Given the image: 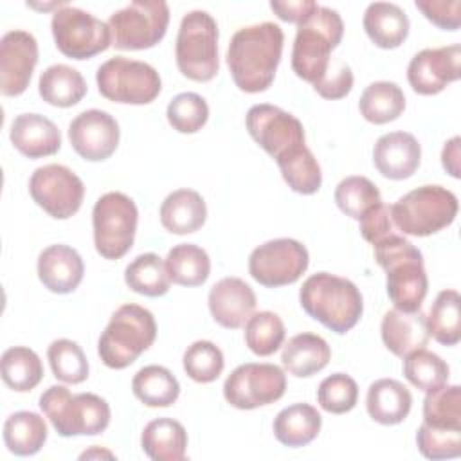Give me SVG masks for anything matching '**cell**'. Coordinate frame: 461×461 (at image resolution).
<instances>
[{
	"label": "cell",
	"instance_id": "2e32d148",
	"mask_svg": "<svg viewBox=\"0 0 461 461\" xmlns=\"http://www.w3.org/2000/svg\"><path fill=\"white\" fill-rule=\"evenodd\" d=\"M250 137L276 162L306 146L301 121L274 104H254L245 117Z\"/></svg>",
	"mask_w": 461,
	"mask_h": 461
},
{
	"label": "cell",
	"instance_id": "7c38bea8",
	"mask_svg": "<svg viewBox=\"0 0 461 461\" xmlns=\"http://www.w3.org/2000/svg\"><path fill=\"white\" fill-rule=\"evenodd\" d=\"M50 29L58 50L72 59H88L112 45L108 23L79 7L63 5L56 9Z\"/></svg>",
	"mask_w": 461,
	"mask_h": 461
},
{
	"label": "cell",
	"instance_id": "f35d334b",
	"mask_svg": "<svg viewBox=\"0 0 461 461\" xmlns=\"http://www.w3.org/2000/svg\"><path fill=\"white\" fill-rule=\"evenodd\" d=\"M423 423L439 430H461V387L441 385L423 400Z\"/></svg>",
	"mask_w": 461,
	"mask_h": 461
},
{
	"label": "cell",
	"instance_id": "cb8c5ba5",
	"mask_svg": "<svg viewBox=\"0 0 461 461\" xmlns=\"http://www.w3.org/2000/svg\"><path fill=\"white\" fill-rule=\"evenodd\" d=\"M380 333L385 348L400 358L425 348L430 339L427 319L421 310L400 312L394 308L385 312L382 317Z\"/></svg>",
	"mask_w": 461,
	"mask_h": 461
},
{
	"label": "cell",
	"instance_id": "4fadbf2b",
	"mask_svg": "<svg viewBox=\"0 0 461 461\" xmlns=\"http://www.w3.org/2000/svg\"><path fill=\"white\" fill-rule=\"evenodd\" d=\"M286 389V375L276 364L249 362L238 366L223 384L225 400L241 411L277 402Z\"/></svg>",
	"mask_w": 461,
	"mask_h": 461
},
{
	"label": "cell",
	"instance_id": "e575fe53",
	"mask_svg": "<svg viewBox=\"0 0 461 461\" xmlns=\"http://www.w3.org/2000/svg\"><path fill=\"white\" fill-rule=\"evenodd\" d=\"M164 263L169 279L182 286H200L207 281L211 272V259L207 252L194 243L175 245L167 252Z\"/></svg>",
	"mask_w": 461,
	"mask_h": 461
},
{
	"label": "cell",
	"instance_id": "ac0fdd59",
	"mask_svg": "<svg viewBox=\"0 0 461 461\" xmlns=\"http://www.w3.org/2000/svg\"><path fill=\"white\" fill-rule=\"evenodd\" d=\"M38 63L36 38L22 29L9 31L0 40V92L7 97L23 94Z\"/></svg>",
	"mask_w": 461,
	"mask_h": 461
},
{
	"label": "cell",
	"instance_id": "ee69618b",
	"mask_svg": "<svg viewBox=\"0 0 461 461\" xmlns=\"http://www.w3.org/2000/svg\"><path fill=\"white\" fill-rule=\"evenodd\" d=\"M47 358L54 376L65 384H81L88 378V360L74 340H52L47 349Z\"/></svg>",
	"mask_w": 461,
	"mask_h": 461
},
{
	"label": "cell",
	"instance_id": "816d5d0a",
	"mask_svg": "<svg viewBox=\"0 0 461 461\" xmlns=\"http://www.w3.org/2000/svg\"><path fill=\"white\" fill-rule=\"evenodd\" d=\"M358 223H360L362 238L371 245L389 236L391 232H396L391 220V207L385 205L384 202L373 207Z\"/></svg>",
	"mask_w": 461,
	"mask_h": 461
},
{
	"label": "cell",
	"instance_id": "83f0119b",
	"mask_svg": "<svg viewBox=\"0 0 461 461\" xmlns=\"http://www.w3.org/2000/svg\"><path fill=\"white\" fill-rule=\"evenodd\" d=\"M330 358L331 349L328 342L315 333H299L292 337L281 353L285 369L297 378L313 376L328 366Z\"/></svg>",
	"mask_w": 461,
	"mask_h": 461
},
{
	"label": "cell",
	"instance_id": "3957f363",
	"mask_svg": "<svg viewBox=\"0 0 461 461\" xmlns=\"http://www.w3.org/2000/svg\"><path fill=\"white\" fill-rule=\"evenodd\" d=\"M299 303L312 319L340 335L349 331L364 312L357 285L330 272L310 276L299 290Z\"/></svg>",
	"mask_w": 461,
	"mask_h": 461
},
{
	"label": "cell",
	"instance_id": "52a82bcc",
	"mask_svg": "<svg viewBox=\"0 0 461 461\" xmlns=\"http://www.w3.org/2000/svg\"><path fill=\"white\" fill-rule=\"evenodd\" d=\"M457 198L443 185H421L391 205L394 229L409 236H430L448 227L457 214Z\"/></svg>",
	"mask_w": 461,
	"mask_h": 461
},
{
	"label": "cell",
	"instance_id": "9c48e42d",
	"mask_svg": "<svg viewBox=\"0 0 461 461\" xmlns=\"http://www.w3.org/2000/svg\"><path fill=\"white\" fill-rule=\"evenodd\" d=\"M139 221L135 202L119 191L97 198L92 209L94 245L104 259L122 258L133 245Z\"/></svg>",
	"mask_w": 461,
	"mask_h": 461
},
{
	"label": "cell",
	"instance_id": "f546056e",
	"mask_svg": "<svg viewBox=\"0 0 461 461\" xmlns=\"http://www.w3.org/2000/svg\"><path fill=\"white\" fill-rule=\"evenodd\" d=\"M322 418L310 403H294L285 407L274 418V436L285 447H304L321 432Z\"/></svg>",
	"mask_w": 461,
	"mask_h": 461
},
{
	"label": "cell",
	"instance_id": "60d3db41",
	"mask_svg": "<svg viewBox=\"0 0 461 461\" xmlns=\"http://www.w3.org/2000/svg\"><path fill=\"white\" fill-rule=\"evenodd\" d=\"M335 202L346 216L360 221L373 207L382 203V196L369 178L355 175L339 182L335 187Z\"/></svg>",
	"mask_w": 461,
	"mask_h": 461
},
{
	"label": "cell",
	"instance_id": "7dc6e473",
	"mask_svg": "<svg viewBox=\"0 0 461 461\" xmlns=\"http://www.w3.org/2000/svg\"><path fill=\"white\" fill-rule=\"evenodd\" d=\"M358 400L357 382L344 373H333L326 376L317 389L319 405L331 414L349 412Z\"/></svg>",
	"mask_w": 461,
	"mask_h": 461
},
{
	"label": "cell",
	"instance_id": "f907efd6",
	"mask_svg": "<svg viewBox=\"0 0 461 461\" xmlns=\"http://www.w3.org/2000/svg\"><path fill=\"white\" fill-rule=\"evenodd\" d=\"M416 7L443 31H457L461 25L459 0H416Z\"/></svg>",
	"mask_w": 461,
	"mask_h": 461
},
{
	"label": "cell",
	"instance_id": "f1b7e54d",
	"mask_svg": "<svg viewBox=\"0 0 461 461\" xmlns=\"http://www.w3.org/2000/svg\"><path fill=\"white\" fill-rule=\"evenodd\" d=\"M140 447L153 461H182L187 448V432L173 418H157L144 427Z\"/></svg>",
	"mask_w": 461,
	"mask_h": 461
},
{
	"label": "cell",
	"instance_id": "11a10c76",
	"mask_svg": "<svg viewBox=\"0 0 461 461\" xmlns=\"http://www.w3.org/2000/svg\"><path fill=\"white\" fill-rule=\"evenodd\" d=\"M92 456H108V457H113V456H112V454H110V452H103V450H101V452H99V450H97V448H94V450H88V452H83V454H81V459H85V457H92Z\"/></svg>",
	"mask_w": 461,
	"mask_h": 461
},
{
	"label": "cell",
	"instance_id": "6da1fadb",
	"mask_svg": "<svg viewBox=\"0 0 461 461\" xmlns=\"http://www.w3.org/2000/svg\"><path fill=\"white\" fill-rule=\"evenodd\" d=\"M285 34L274 22L238 29L227 49V65L236 86L247 94L265 92L276 76Z\"/></svg>",
	"mask_w": 461,
	"mask_h": 461
},
{
	"label": "cell",
	"instance_id": "d6a6232c",
	"mask_svg": "<svg viewBox=\"0 0 461 461\" xmlns=\"http://www.w3.org/2000/svg\"><path fill=\"white\" fill-rule=\"evenodd\" d=\"M133 394L148 407H169L180 394V384L164 366H146L131 380Z\"/></svg>",
	"mask_w": 461,
	"mask_h": 461
},
{
	"label": "cell",
	"instance_id": "7402d4cb",
	"mask_svg": "<svg viewBox=\"0 0 461 461\" xmlns=\"http://www.w3.org/2000/svg\"><path fill=\"white\" fill-rule=\"evenodd\" d=\"M85 274V265L76 249L68 245H50L38 256V277L54 294L74 292Z\"/></svg>",
	"mask_w": 461,
	"mask_h": 461
},
{
	"label": "cell",
	"instance_id": "9a60e30c",
	"mask_svg": "<svg viewBox=\"0 0 461 461\" xmlns=\"http://www.w3.org/2000/svg\"><path fill=\"white\" fill-rule=\"evenodd\" d=\"M29 193L32 200L52 218L67 220L83 203V180L67 166L47 164L31 175Z\"/></svg>",
	"mask_w": 461,
	"mask_h": 461
},
{
	"label": "cell",
	"instance_id": "836d02e7",
	"mask_svg": "<svg viewBox=\"0 0 461 461\" xmlns=\"http://www.w3.org/2000/svg\"><path fill=\"white\" fill-rule=\"evenodd\" d=\"M358 108L366 121L385 124L402 115L405 110V95L393 81H375L362 92Z\"/></svg>",
	"mask_w": 461,
	"mask_h": 461
},
{
	"label": "cell",
	"instance_id": "d6986e66",
	"mask_svg": "<svg viewBox=\"0 0 461 461\" xmlns=\"http://www.w3.org/2000/svg\"><path fill=\"white\" fill-rule=\"evenodd\" d=\"M461 47L445 45L436 49H423L411 59L407 67L409 85L416 94H439L448 83L461 76Z\"/></svg>",
	"mask_w": 461,
	"mask_h": 461
},
{
	"label": "cell",
	"instance_id": "d590c367",
	"mask_svg": "<svg viewBox=\"0 0 461 461\" xmlns=\"http://www.w3.org/2000/svg\"><path fill=\"white\" fill-rule=\"evenodd\" d=\"M0 369L4 384L18 393L34 389L43 378V364L40 357L25 346H13L5 349Z\"/></svg>",
	"mask_w": 461,
	"mask_h": 461
},
{
	"label": "cell",
	"instance_id": "e0dca14e",
	"mask_svg": "<svg viewBox=\"0 0 461 461\" xmlns=\"http://www.w3.org/2000/svg\"><path fill=\"white\" fill-rule=\"evenodd\" d=\"M117 121L104 110H85L68 124V140L74 151L90 162L106 160L119 146Z\"/></svg>",
	"mask_w": 461,
	"mask_h": 461
},
{
	"label": "cell",
	"instance_id": "1f68e13d",
	"mask_svg": "<svg viewBox=\"0 0 461 461\" xmlns=\"http://www.w3.org/2000/svg\"><path fill=\"white\" fill-rule=\"evenodd\" d=\"M47 441L45 420L31 411H18L4 423V443L14 456H34Z\"/></svg>",
	"mask_w": 461,
	"mask_h": 461
},
{
	"label": "cell",
	"instance_id": "f6af8a7d",
	"mask_svg": "<svg viewBox=\"0 0 461 461\" xmlns=\"http://www.w3.org/2000/svg\"><path fill=\"white\" fill-rule=\"evenodd\" d=\"M184 371L185 375L198 382L209 384L214 382L225 366L221 349L211 340H196L184 351Z\"/></svg>",
	"mask_w": 461,
	"mask_h": 461
},
{
	"label": "cell",
	"instance_id": "4dcf8cb0",
	"mask_svg": "<svg viewBox=\"0 0 461 461\" xmlns=\"http://www.w3.org/2000/svg\"><path fill=\"white\" fill-rule=\"evenodd\" d=\"M41 99L52 106L68 108L77 104L86 94V83L76 68L58 63L47 67L38 81Z\"/></svg>",
	"mask_w": 461,
	"mask_h": 461
},
{
	"label": "cell",
	"instance_id": "ab89813d",
	"mask_svg": "<svg viewBox=\"0 0 461 461\" xmlns=\"http://www.w3.org/2000/svg\"><path fill=\"white\" fill-rule=\"evenodd\" d=\"M283 180L288 187L299 194H313L322 184V173L317 158L308 146L277 160Z\"/></svg>",
	"mask_w": 461,
	"mask_h": 461
},
{
	"label": "cell",
	"instance_id": "7a4b0ae2",
	"mask_svg": "<svg viewBox=\"0 0 461 461\" xmlns=\"http://www.w3.org/2000/svg\"><path fill=\"white\" fill-rule=\"evenodd\" d=\"M373 250L376 263L385 270L387 295L394 308L418 312L429 290L421 252L396 232L373 243Z\"/></svg>",
	"mask_w": 461,
	"mask_h": 461
},
{
	"label": "cell",
	"instance_id": "44dd1931",
	"mask_svg": "<svg viewBox=\"0 0 461 461\" xmlns=\"http://www.w3.org/2000/svg\"><path fill=\"white\" fill-rule=\"evenodd\" d=\"M421 160V146L412 133L391 131L382 135L373 148L375 167L391 180L414 175Z\"/></svg>",
	"mask_w": 461,
	"mask_h": 461
},
{
	"label": "cell",
	"instance_id": "484cf974",
	"mask_svg": "<svg viewBox=\"0 0 461 461\" xmlns=\"http://www.w3.org/2000/svg\"><path fill=\"white\" fill-rule=\"evenodd\" d=\"M362 23L369 40L380 49H396L409 34V18L405 11L391 2L369 4Z\"/></svg>",
	"mask_w": 461,
	"mask_h": 461
},
{
	"label": "cell",
	"instance_id": "277c9868",
	"mask_svg": "<svg viewBox=\"0 0 461 461\" xmlns=\"http://www.w3.org/2000/svg\"><path fill=\"white\" fill-rule=\"evenodd\" d=\"M344 34V23L335 9L319 5L313 14L297 25L292 49V68L297 77L315 85L331 63V52Z\"/></svg>",
	"mask_w": 461,
	"mask_h": 461
},
{
	"label": "cell",
	"instance_id": "8fae6325",
	"mask_svg": "<svg viewBox=\"0 0 461 461\" xmlns=\"http://www.w3.org/2000/svg\"><path fill=\"white\" fill-rule=\"evenodd\" d=\"M169 7L164 0H135L110 14L112 45L119 50L155 47L166 34Z\"/></svg>",
	"mask_w": 461,
	"mask_h": 461
},
{
	"label": "cell",
	"instance_id": "bcb514c9",
	"mask_svg": "<svg viewBox=\"0 0 461 461\" xmlns=\"http://www.w3.org/2000/svg\"><path fill=\"white\" fill-rule=\"evenodd\" d=\"M166 115L173 130L180 133H196L209 119V106L200 94L182 92L169 101Z\"/></svg>",
	"mask_w": 461,
	"mask_h": 461
},
{
	"label": "cell",
	"instance_id": "681fc988",
	"mask_svg": "<svg viewBox=\"0 0 461 461\" xmlns=\"http://www.w3.org/2000/svg\"><path fill=\"white\" fill-rule=\"evenodd\" d=\"M315 92L324 99H342L353 88V72L348 63L337 59L330 63L324 77L313 85Z\"/></svg>",
	"mask_w": 461,
	"mask_h": 461
},
{
	"label": "cell",
	"instance_id": "8d00e7d4",
	"mask_svg": "<svg viewBox=\"0 0 461 461\" xmlns=\"http://www.w3.org/2000/svg\"><path fill=\"white\" fill-rule=\"evenodd\" d=\"M427 319L430 337L443 346H456L461 339V297L456 290H441Z\"/></svg>",
	"mask_w": 461,
	"mask_h": 461
},
{
	"label": "cell",
	"instance_id": "f5cc1de1",
	"mask_svg": "<svg viewBox=\"0 0 461 461\" xmlns=\"http://www.w3.org/2000/svg\"><path fill=\"white\" fill-rule=\"evenodd\" d=\"M317 2L313 0H288V2H277L272 0L270 2V9L285 22L290 23H301L304 22L310 14H313V11L317 9Z\"/></svg>",
	"mask_w": 461,
	"mask_h": 461
},
{
	"label": "cell",
	"instance_id": "30bf717a",
	"mask_svg": "<svg viewBox=\"0 0 461 461\" xmlns=\"http://www.w3.org/2000/svg\"><path fill=\"white\" fill-rule=\"evenodd\" d=\"M95 81L103 97L124 104H148L162 90L160 76L151 65L122 56L104 61L97 68Z\"/></svg>",
	"mask_w": 461,
	"mask_h": 461
},
{
	"label": "cell",
	"instance_id": "b9f144b4",
	"mask_svg": "<svg viewBox=\"0 0 461 461\" xmlns=\"http://www.w3.org/2000/svg\"><path fill=\"white\" fill-rule=\"evenodd\" d=\"M403 376L420 391H434L447 384L450 376L448 364L425 348L403 357Z\"/></svg>",
	"mask_w": 461,
	"mask_h": 461
},
{
	"label": "cell",
	"instance_id": "ffe728a7",
	"mask_svg": "<svg viewBox=\"0 0 461 461\" xmlns=\"http://www.w3.org/2000/svg\"><path fill=\"white\" fill-rule=\"evenodd\" d=\"M209 310L212 319L227 328H241L256 308L254 290L240 277H223L209 290Z\"/></svg>",
	"mask_w": 461,
	"mask_h": 461
},
{
	"label": "cell",
	"instance_id": "8992f818",
	"mask_svg": "<svg viewBox=\"0 0 461 461\" xmlns=\"http://www.w3.org/2000/svg\"><path fill=\"white\" fill-rule=\"evenodd\" d=\"M40 409L63 438L95 436L110 425V405L94 393L72 394L65 385H50L40 396Z\"/></svg>",
	"mask_w": 461,
	"mask_h": 461
},
{
	"label": "cell",
	"instance_id": "74e56055",
	"mask_svg": "<svg viewBox=\"0 0 461 461\" xmlns=\"http://www.w3.org/2000/svg\"><path fill=\"white\" fill-rule=\"evenodd\" d=\"M124 281L130 290L146 295L160 297L167 294L171 279L166 270V263L160 256L146 252L137 256L124 270Z\"/></svg>",
	"mask_w": 461,
	"mask_h": 461
},
{
	"label": "cell",
	"instance_id": "c3c4849f",
	"mask_svg": "<svg viewBox=\"0 0 461 461\" xmlns=\"http://www.w3.org/2000/svg\"><path fill=\"white\" fill-rule=\"evenodd\" d=\"M416 443L427 459H452L461 454V430H439L421 423Z\"/></svg>",
	"mask_w": 461,
	"mask_h": 461
},
{
	"label": "cell",
	"instance_id": "4316f807",
	"mask_svg": "<svg viewBox=\"0 0 461 461\" xmlns=\"http://www.w3.org/2000/svg\"><path fill=\"white\" fill-rule=\"evenodd\" d=\"M207 218V205L200 193L193 189H176L169 193L160 205V223L173 234L196 232Z\"/></svg>",
	"mask_w": 461,
	"mask_h": 461
},
{
	"label": "cell",
	"instance_id": "5b68a950",
	"mask_svg": "<svg viewBox=\"0 0 461 461\" xmlns=\"http://www.w3.org/2000/svg\"><path fill=\"white\" fill-rule=\"evenodd\" d=\"M157 337V322L149 310L128 303L119 306L97 342V353L110 369H124L144 353Z\"/></svg>",
	"mask_w": 461,
	"mask_h": 461
},
{
	"label": "cell",
	"instance_id": "d4e9b609",
	"mask_svg": "<svg viewBox=\"0 0 461 461\" xmlns=\"http://www.w3.org/2000/svg\"><path fill=\"white\" fill-rule=\"evenodd\" d=\"M367 414L380 425L402 423L412 407L411 391L394 378L373 382L366 396Z\"/></svg>",
	"mask_w": 461,
	"mask_h": 461
},
{
	"label": "cell",
	"instance_id": "7bdbcfd3",
	"mask_svg": "<svg viewBox=\"0 0 461 461\" xmlns=\"http://www.w3.org/2000/svg\"><path fill=\"white\" fill-rule=\"evenodd\" d=\"M285 324L274 312L252 313L245 324V342L249 349L258 357H268L276 353L285 340Z\"/></svg>",
	"mask_w": 461,
	"mask_h": 461
},
{
	"label": "cell",
	"instance_id": "ba28073f",
	"mask_svg": "<svg viewBox=\"0 0 461 461\" xmlns=\"http://www.w3.org/2000/svg\"><path fill=\"white\" fill-rule=\"evenodd\" d=\"M176 67L187 79L205 83L220 70L218 25L207 11L187 13L176 34Z\"/></svg>",
	"mask_w": 461,
	"mask_h": 461
},
{
	"label": "cell",
	"instance_id": "603a6c76",
	"mask_svg": "<svg viewBox=\"0 0 461 461\" xmlns=\"http://www.w3.org/2000/svg\"><path fill=\"white\" fill-rule=\"evenodd\" d=\"M13 146L29 158H41L59 151L61 133L58 126L40 113H20L9 131Z\"/></svg>",
	"mask_w": 461,
	"mask_h": 461
},
{
	"label": "cell",
	"instance_id": "5bb4252c",
	"mask_svg": "<svg viewBox=\"0 0 461 461\" xmlns=\"http://www.w3.org/2000/svg\"><path fill=\"white\" fill-rule=\"evenodd\" d=\"M306 247L292 238H277L256 247L249 258V272L263 286L277 288L295 283L308 268Z\"/></svg>",
	"mask_w": 461,
	"mask_h": 461
},
{
	"label": "cell",
	"instance_id": "db71d44e",
	"mask_svg": "<svg viewBox=\"0 0 461 461\" xmlns=\"http://www.w3.org/2000/svg\"><path fill=\"white\" fill-rule=\"evenodd\" d=\"M459 144H461V139L452 137L448 142H445L443 151H441V164L447 169V173H450L454 178L461 176V171H459Z\"/></svg>",
	"mask_w": 461,
	"mask_h": 461
}]
</instances>
